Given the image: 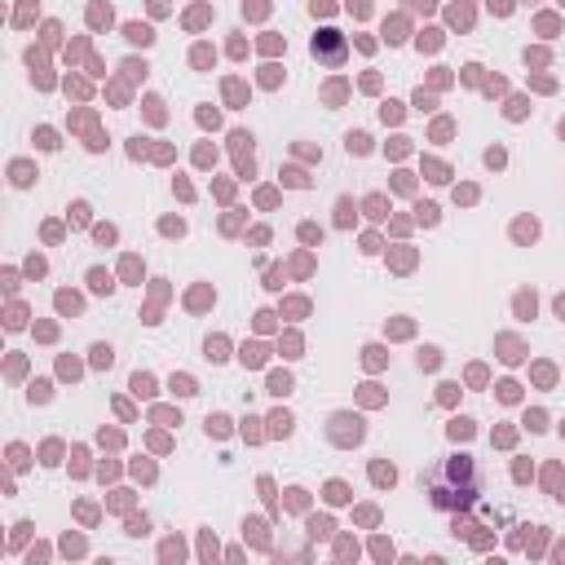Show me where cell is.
<instances>
[{
  "mask_svg": "<svg viewBox=\"0 0 565 565\" xmlns=\"http://www.w3.org/2000/svg\"><path fill=\"white\" fill-rule=\"evenodd\" d=\"M424 490L433 494L437 508L459 512V508H472V499L481 490V472L468 455H446L424 472Z\"/></svg>",
  "mask_w": 565,
  "mask_h": 565,
  "instance_id": "cell-1",
  "label": "cell"
},
{
  "mask_svg": "<svg viewBox=\"0 0 565 565\" xmlns=\"http://www.w3.org/2000/svg\"><path fill=\"white\" fill-rule=\"evenodd\" d=\"M313 57L327 62V66H340V62H344V35L331 31V26H322V31L313 35Z\"/></svg>",
  "mask_w": 565,
  "mask_h": 565,
  "instance_id": "cell-2",
  "label": "cell"
}]
</instances>
